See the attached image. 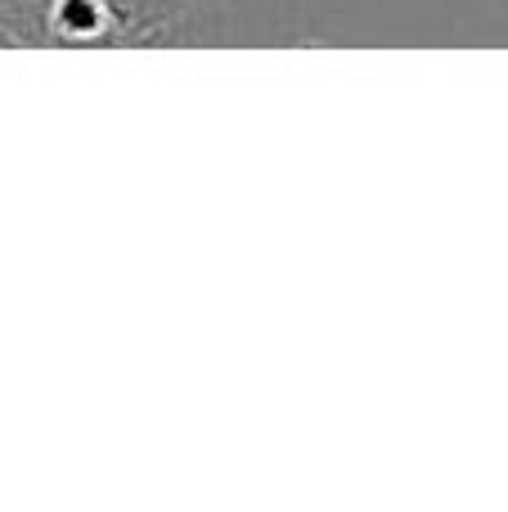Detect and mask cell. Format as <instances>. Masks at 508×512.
I'll return each mask as SVG.
<instances>
[{
  "label": "cell",
  "instance_id": "1",
  "mask_svg": "<svg viewBox=\"0 0 508 512\" xmlns=\"http://www.w3.org/2000/svg\"><path fill=\"white\" fill-rule=\"evenodd\" d=\"M225 36V0H41L50 50H171Z\"/></svg>",
  "mask_w": 508,
  "mask_h": 512
}]
</instances>
